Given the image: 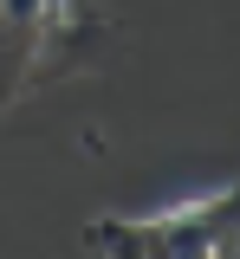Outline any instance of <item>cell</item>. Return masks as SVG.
Listing matches in <instances>:
<instances>
[{
	"label": "cell",
	"mask_w": 240,
	"mask_h": 259,
	"mask_svg": "<svg viewBox=\"0 0 240 259\" xmlns=\"http://www.w3.org/2000/svg\"><path fill=\"white\" fill-rule=\"evenodd\" d=\"M78 246L98 259H227L240 253V182L195 201H175L156 214H110L78 233Z\"/></svg>",
	"instance_id": "6da1fadb"
},
{
	"label": "cell",
	"mask_w": 240,
	"mask_h": 259,
	"mask_svg": "<svg viewBox=\"0 0 240 259\" xmlns=\"http://www.w3.org/2000/svg\"><path fill=\"white\" fill-rule=\"evenodd\" d=\"M91 32H78L52 0H0V110H13L26 91L91 65Z\"/></svg>",
	"instance_id": "7a4b0ae2"
}]
</instances>
